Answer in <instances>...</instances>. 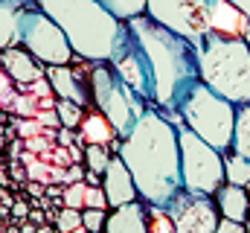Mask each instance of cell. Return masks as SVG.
<instances>
[{
	"label": "cell",
	"instance_id": "cell-1",
	"mask_svg": "<svg viewBox=\"0 0 250 233\" xmlns=\"http://www.w3.org/2000/svg\"><path fill=\"white\" fill-rule=\"evenodd\" d=\"M117 155L125 161L134 186L146 204L166 207L181 189V146L178 125L169 122L157 108H146L131 134L120 140Z\"/></svg>",
	"mask_w": 250,
	"mask_h": 233
},
{
	"label": "cell",
	"instance_id": "cell-2",
	"mask_svg": "<svg viewBox=\"0 0 250 233\" xmlns=\"http://www.w3.org/2000/svg\"><path fill=\"white\" fill-rule=\"evenodd\" d=\"M125 26H128L131 41L140 47V53L148 64L151 88H154L151 105L169 122L181 125V105L189 96V91L201 82L195 44L184 35L160 26L148 15L128 18Z\"/></svg>",
	"mask_w": 250,
	"mask_h": 233
},
{
	"label": "cell",
	"instance_id": "cell-3",
	"mask_svg": "<svg viewBox=\"0 0 250 233\" xmlns=\"http://www.w3.org/2000/svg\"><path fill=\"white\" fill-rule=\"evenodd\" d=\"M35 6L62 26L79 58L111 61L123 38L125 21L114 18L99 0H38Z\"/></svg>",
	"mask_w": 250,
	"mask_h": 233
},
{
	"label": "cell",
	"instance_id": "cell-4",
	"mask_svg": "<svg viewBox=\"0 0 250 233\" xmlns=\"http://www.w3.org/2000/svg\"><path fill=\"white\" fill-rule=\"evenodd\" d=\"M198 53V73L207 88L218 96L230 99L233 105L250 102V44L242 35L207 32L195 41Z\"/></svg>",
	"mask_w": 250,
	"mask_h": 233
},
{
	"label": "cell",
	"instance_id": "cell-5",
	"mask_svg": "<svg viewBox=\"0 0 250 233\" xmlns=\"http://www.w3.org/2000/svg\"><path fill=\"white\" fill-rule=\"evenodd\" d=\"M181 122L192 128L201 140H207L221 155L233 146V125H236V105L218 96L212 88L198 82L181 105Z\"/></svg>",
	"mask_w": 250,
	"mask_h": 233
},
{
	"label": "cell",
	"instance_id": "cell-6",
	"mask_svg": "<svg viewBox=\"0 0 250 233\" xmlns=\"http://www.w3.org/2000/svg\"><path fill=\"white\" fill-rule=\"evenodd\" d=\"M90 96H93V108L105 116L117 137L123 140L131 134V128L137 125V119L148 108V102L131 91L123 79L117 76V70L111 67V61H93L90 70Z\"/></svg>",
	"mask_w": 250,
	"mask_h": 233
},
{
	"label": "cell",
	"instance_id": "cell-7",
	"mask_svg": "<svg viewBox=\"0 0 250 233\" xmlns=\"http://www.w3.org/2000/svg\"><path fill=\"white\" fill-rule=\"evenodd\" d=\"M178 146H181V178L184 189L215 195L224 184V155L201 140L184 122L178 125Z\"/></svg>",
	"mask_w": 250,
	"mask_h": 233
},
{
	"label": "cell",
	"instance_id": "cell-8",
	"mask_svg": "<svg viewBox=\"0 0 250 233\" xmlns=\"http://www.w3.org/2000/svg\"><path fill=\"white\" fill-rule=\"evenodd\" d=\"M21 47L26 53H32L44 67L47 64H70L76 58L62 26L38 6L21 9Z\"/></svg>",
	"mask_w": 250,
	"mask_h": 233
},
{
	"label": "cell",
	"instance_id": "cell-9",
	"mask_svg": "<svg viewBox=\"0 0 250 233\" xmlns=\"http://www.w3.org/2000/svg\"><path fill=\"white\" fill-rule=\"evenodd\" d=\"M212 3L215 0H146V15L195 44L209 32Z\"/></svg>",
	"mask_w": 250,
	"mask_h": 233
},
{
	"label": "cell",
	"instance_id": "cell-10",
	"mask_svg": "<svg viewBox=\"0 0 250 233\" xmlns=\"http://www.w3.org/2000/svg\"><path fill=\"white\" fill-rule=\"evenodd\" d=\"M166 213L172 216L175 233H215V225L221 219L212 195L189 192V189H181L166 204Z\"/></svg>",
	"mask_w": 250,
	"mask_h": 233
},
{
	"label": "cell",
	"instance_id": "cell-11",
	"mask_svg": "<svg viewBox=\"0 0 250 233\" xmlns=\"http://www.w3.org/2000/svg\"><path fill=\"white\" fill-rule=\"evenodd\" d=\"M44 79L50 82L53 93H59V99H70V102H76L82 108H87L93 102V96H90V76L84 79L70 64H47L44 67Z\"/></svg>",
	"mask_w": 250,
	"mask_h": 233
},
{
	"label": "cell",
	"instance_id": "cell-12",
	"mask_svg": "<svg viewBox=\"0 0 250 233\" xmlns=\"http://www.w3.org/2000/svg\"><path fill=\"white\" fill-rule=\"evenodd\" d=\"M102 189H105V198H108V210L131 204V201L140 198V192L134 186V178H131V172H128V166H125V161L120 155L111 158L108 169L102 175Z\"/></svg>",
	"mask_w": 250,
	"mask_h": 233
},
{
	"label": "cell",
	"instance_id": "cell-13",
	"mask_svg": "<svg viewBox=\"0 0 250 233\" xmlns=\"http://www.w3.org/2000/svg\"><path fill=\"white\" fill-rule=\"evenodd\" d=\"M0 67L6 70L9 79L23 82V85H29V82H41V79H44V64L32 56V53H26L21 44H18V47H9V50L0 53Z\"/></svg>",
	"mask_w": 250,
	"mask_h": 233
},
{
	"label": "cell",
	"instance_id": "cell-14",
	"mask_svg": "<svg viewBox=\"0 0 250 233\" xmlns=\"http://www.w3.org/2000/svg\"><path fill=\"white\" fill-rule=\"evenodd\" d=\"M212 198H215V204H218L221 219H233V222H248L250 219L248 186H239V184H227V181H224Z\"/></svg>",
	"mask_w": 250,
	"mask_h": 233
},
{
	"label": "cell",
	"instance_id": "cell-15",
	"mask_svg": "<svg viewBox=\"0 0 250 233\" xmlns=\"http://www.w3.org/2000/svg\"><path fill=\"white\" fill-rule=\"evenodd\" d=\"M102 233H148V219H146V207L140 201H131L123 207H114L105 219Z\"/></svg>",
	"mask_w": 250,
	"mask_h": 233
},
{
	"label": "cell",
	"instance_id": "cell-16",
	"mask_svg": "<svg viewBox=\"0 0 250 233\" xmlns=\"http://www.w3.org/2000/svg\"><path fill=\"white\" fill-rule=\"evenodd\" d=\"M209 29L212 32H224V35H250V21L230 3V0H215L212 12H209Z\"/></svg>",
	"mask_w": 250,
	"mask_h": 233
},
{
	"label": "cell",
	"instance_id": "cell-17",
	"mask_svg": "<svg viewBox=\"0 0 250 233\" xmlns=\"http://www.w3.org/2000/svg\"><path fill=\"white\" fill-rule=\"evenodd\" d=\"M21 44V9L0 3V53Z\"/></svg>",
	"mask_w": 250,
	"mask_h": 233
},
{
	"label": "cell",
	"instance_id": "cell-18",
	"mask_svg": "<svg viewBox=\"0 0 250 233\" xmlns=\"http://www.w3.org/2000/svg\"><path fill=\"white\" fill-rule=\"evenodd\" d=\"M230 152L250 158V102L236 105V125H233V146Z\"/></svg>",
	"mask_w": 250,
	"mask_h": 233
},
{
	"label": "cell",
	"instance_id": "cell-19",
	"mask_svg": "<svg viewBox=\"0 0 250 233\" xmlns=\"http://www.w3.org/2000/svg\"><path fill=\"white\" fill-rule=\"evenodd\" d=\"M79 128H82L84 140H90V143H102V146H108V140L117 134V131H114V125L99 114V111L84 114V119H82V125H79Z\"/></svg>",
	"mask_w": 250,
	"mask_h": 233
},
{
	"label": "cell",
	"instance_id": "cell-20",
	"mask_svg": "<svg viewBox=\"0 0 250 233\" xmlns=\"http://www.w3.org/2000/svg\"><path fill=\"white\" fill-rule=\"evenodd\" d=\"M224 181L250 186V158L236 155V152H224Z\"/></svg>",
	"mask_w": 250,
	"mask_h": 233
},
{
	"label": "cell",
	"instance_id": "cell-21",
	"mask_svg": "<svg viewBox=\"0 0 250 233\" xmlns=\"http://www.w3.org/2000/svg\"><path fill=\"white\" fill-rule=\"evenodd\" d=\"M114 18L128 21V18H137V15H146V0H99Z\"/></svg>",
	"mask_w": 250,
	"mask_h": 233
},
{
	"label": "cell",
	"instance_id": "cell-22",
	"mask_svg": "<svg viewBox=\"0 0 250 233\" xmlns=\"http://www.w3.org/2000/svg\"><path fill=\"white\" fill-rule=\"evenodd\" d=\"M84 108L82 105H76V102H70V99H59L56 102V116H59V122H62L64 128H79L82 125V119H84Z\"/></svg>",
	"mask_w": 250,
	"mask_h": 233
},
{
	"label": "cell",
	"instance_id": "cell-23",
	"mask_svg": "<svg viewBox=\"0 0 250 233\" xmlns=\"http://www.w3.org/2000/svg\"><path fill=\"white\" fill-rule=\"evenodd\" d=\"M111 158H114V155H111L108 146H102V143H90L87 152H84V161H87L90 172H96V175H105L108 163H111Z\"/></svg>",
	"mask_w": 250,
	"mask_h": 233
},
{
	"label": "cell",
	"instance_id": "cell-24",
	"mask_svg": "<svg viewBox=\"0 0 250 233\" xmlns=\"http://www.w3.org/2000/svg\"><path fill=\"white\" fill-rule=\"evenodd\" d=\"M105 219H108V210H96V207H84L82 210V225H84L87 233H102Z\"/></svg>",
	"mask_w": 250,
	"mask_h": 233
},
{
	"label": "cell",
	"instance_id": "cell-25",
	"mask_svg": "<svg viewBox=\"0 0 250 233\" xmlns=\"http://www.w3.org/2000/svg\"><path fill=\"white\" fill-rule=\"evenodd\" d=\"M56 225H59V233L84 231V225H82V210H73V207L62 210V213H59V219H56Z\"/></svg>",
	"mask_w": 250,
	"mask_h": 233
},
{
	"label": "cell",
	"instance_id": "cell-26",
	"mask_svg": "<svg viewBox=\"0 0 250 233\" xmlns=\"http://www.w3.org/2000/svg\"><path fill=\"white\" fill-rule=\"evenodd\" d=\"M84 184L79 181V184H73V186H67V192H64V204L67 207H73V210H84Z\"/></svg>",
	"mask_w": 250,
	"mask_h": 233
},
{
	"label": "cell",
	"instance_id": "cell-27",
	"mask_svg": "<svg viewBox=\"0 0 250 233\" xmlns=\"http://www.w3.org/2000/svg\"><path fill=\"white\" fill-rule=\"evenodd\" d=\"M84 207H96V210H108V198L102 186H87L84 189Z\"/></svg>",
	"mask_w": 250,
	"mask_h": 233
},
{
	"label": "cell",
	"instance_id": "cell-28",
	"mask_svg": "<svg viewBox=\"0 0 250 233\" xmlns=\"http://www.w3.org/2000/svg\"><path fill=\"white\" fill-rule=\"evenodd\" d=\"M215 233H248V222H233V219H218Z\"/></svg>",
	"mask_w": 250,
	"mask_h": 233
},
{
	"label": "cell",
	"instance_id": "cell-29",
	"mask_svg": "<svg viewBox=\"0 0 250 233\" xmlns=\"http://www.w3.org/2000/svg\"><path fill=\"white\" fill-rule=\"evenodd\" d=\"M3 6H12V9H26V6H35L38 0H0Z\"/></svg>",
	"mask_w": 250,
	"mask_h": 233
},
{
	"label": "cell",
	"instance_id": "cell-30",
	"mask_svg": "<svg viewBox=\"0 0 250 233\" xmlns=\"http://www.w3.org/2000/svg\"><path fill=\"white\" fill-rule=\"evenodd\" d=\"M230 3H233V6H236V9H239V12L250 21V0H230Z\"/></svg>",
	"mask_w": 250,
	"mask_h": 233
},
{
	"label": "cell",
	"instance_id": "cell-31",
	"mask_svg": "<svg viewBox=\"0 0 250 233\" xmlns=\"http://www.w3.org/2000/svg\"><path fill=\"white\" fill-rule=\"evenodd\" d=\"M248 44H250V35H248Z\"/></svg>",
	"mask_w": 250,
	"mask_h": 233
}]
</instances>
